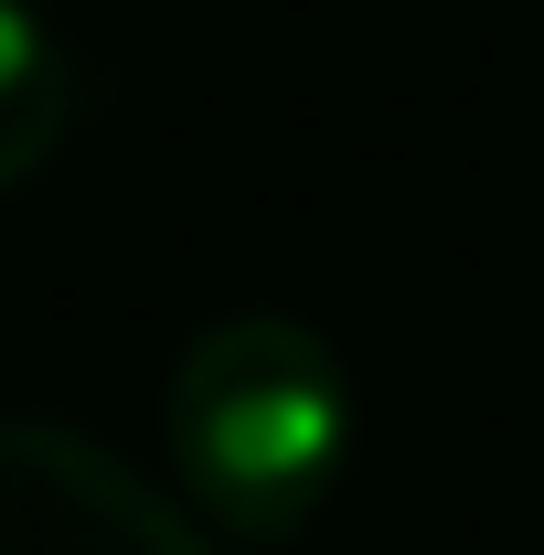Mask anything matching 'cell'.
<instances>
[{
  "mask_svg": "<svg viewBox=\"0 0 544 555\" xmlns=\"http://www.w3.org/2000/svg\"><path fill=\"white\" fill-rule=\"evenodd\" d=\"M160 438L213 534L288 545L352 460V374L299 310H224L171 363Z\"/></svg>",
  "mask_w": 544,
  "mask_h": 555,
  "instance_id": "obj_1",
  "label": "cell"
},
{
  "mask_svg": "<svg viewBox=\"0 0 544 555\" xmlns=\"http://www.w3.org/2000/svg\"><path fill=\"white\" fill-rule=\"evenodd\" d=\"M0 555H213V534L86 427L0 416Z\"/></svg>",
  "mask_w": 544,
  "mask_h": 555,
  "instance_id": "obj_2",
  "label": "cell"
},
{
  "mask_svg": "<svg viewBox=\"0 0 544 555\" xmlns=\"http://www.w3.org/2000/svg\"><path fill=\"white\" fill-rule=\"evenodd\" d=\"M75 129V54L33 0H0V193H22Z\"/></svg>",
  "mask_w": 544,
  "mask_h": 555,
  "instance_id": "obj_3",
  "label": "cell"
}]
</instances>
